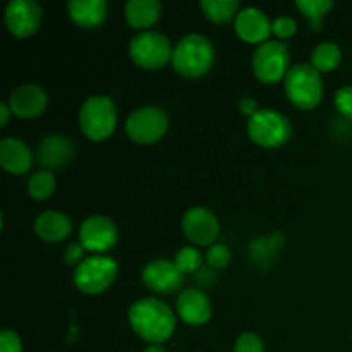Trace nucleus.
<instances>
[{
	"mask_svg": "<svg viewBox=\"0 0 352 352\" xmlns=\"http://www.w3.org/2000/svg\"><path fill=\"white\" fill-rule=\"evenodd\" d=\"M129 323L134 333H138L143 340L150 344H162L172 337L177 318L164 301L144 298L131 306Z\"/></svg>",
	"mask_w": 352,
	"mask_h": 352,
	"instance_id": "f257e3e1",
	"label": "nucleus"
},
{
	"mask_svg": "<svg viewBox=\"0 0 352 352\" xmlns=\"http://www.w3.org/2000/svg\"><path fill=\"white\" fill-rule=\"evenodd\" d=\"M215 62V48L212 41L198 33L186 34L172 54L174 71L184 78H201L210 72Z\"/></svg>",
	"mask_w": 352,
	"mask_h": 352,
	"instance_id": "f03ea898",
	"label": "nucleus"
},
{
	"mask_svg": "<svg viewBox=\"0 0 352 352\" xmlns=\"http://www.w3.org/2000/svg\"><path fill=\"white\" fill-rule=\"evenodd\" d=\"M79 127L91 141H105L117 127L116 103L107 95H93L79 110Z\"/></svg>",
	"mask_w": 352,
	"mask_h": 352,
	"instance_id": "7ed1b4c3",
	"label": "nucleus"
},
{
	"mask_svg": "<svg viewBox=\"0 0 352 352\" xmlns=\"http://www.w3.org/2000/svg\"><path fill=\"white\" fill-rule=\"evenodd\" d=\"M284 89L298 109L311 110L323 98L322 74L311 64L294 65L285 76Z\"/></svg>",
	"mask_w": 352,
	"mask_h": 352,
	"instance_id": "20e7f679",
	"label": "nucleus"
},
{
	"mask_svg": "<svg viewBox=\"0 0 352 352\" xmlns=\"http://www.w3.org/2000/svg\"><path fill=\"white\" fill-rule=\"evenodd\" d=\"M119 275V265L113 258L96 254L86 258L81 265L76 267L74 285L81 292L89 296H96L105 292L116 282Z\"/></svg>",
	"mask_w": 352,
	"mask_h": 352,
	"instance_id": "39448f33",
	"label": "nucleus"
},
{
	"mask_svg": "<svg viewBox=\"0 0 352 352\" xmlns=\"http://www.w3.org/2000/svg\"><path fill=\"white\" fill-rule=\"evenodd\" d=\"M291 122L280 112L260 109L248 122V136L263 148H278L291 138Z\"/></svg>",
	"mask_w": 352,
	"mask_h": 352,
	"instance_id": "423d86ee",
	"label": "nucleus"
},
{
	"mask_svg": "<svg viewBox=\"0 0 352 352\" xmlns=\"http://www.w3.org/2000/svg\"><path fill=\"white\" fill-rule=\"evenodd\" d=\"M172 54H174V48H172L170 40L157 31L138 33L129 43V55L134 64L148 71H157L164 67L168 60H172Z\"/></svg>",
	"mask_w": 352,
	"mask_h": 352,
	"instance_id": "0eeeda50",
	"label": "nucleus"
},
{
	"mask_svg": "<svg viewBox=\"0 0 352 352\" xmlns=\"http://www.w3.org/2000/svg\"><path fill=\"white\" fill-rule=\"evenodd\" d=\"M289 64H291V54L284 41H265L253 55L254 76L265 85H274L285 79L287 72L291 71Z\"/></svg>",
	"mask_w": 352,
	"mask_h": 352,
	"instance_id": "6e6552de",
	"label": "nucleus"
},
{
	"mask_svg": "<svg viewBox=\"0 0 352 352\" xmlns=\"http://www.w3.org/2000/svg\"><path fill=\"white\" fill-rule=\"evenodd\" d=\"M168 117L162 109L153 105L136 109L126 120V133L134 143L151 144L165 136Z\"/></svg>",
	"mask_w": 352,
	"mask_h": 352,
	"instance_id": "1a4fd4ad",
	"label": "nucleus"
},
{
	"mask_svg": "<svg viewBox=\"0 0 352 352\" xmlns=\"http://www.w3.org/2000/svg\"><path fill=\"white\" fill-rule=\"evenodd\" d=\"M119 239V229L112 219L103 215H93L82 222L79 229V243L86 251L102 254L112 250Z\"/></svg>",
	"mask_w": 352,
	"mask_h": 352,
	"instance_id": "9d476101",
	"label": "nucleus"
},
{
	"mask_svg": "<svg viewBox=\"0 0 352 352\" xmlns=\"http://www.w3.org/2000/svg\"><path fill=\"white\" fill-rule=\"evenodd\" d=\"M6 26L14 36L28 38L40 28L43 10L34 0H12L6 7Z\"/></svg>",
	"mask_w": 352,
	"mask_h": 352,
	"instance_id": "9b49d317",
	"label": "nucleus"
},
{
	"mask_svg": "<svg viewBox=\"0 0 352 352\" xmlns=\"http://www.w3.org/2000/svg\"><path fill=\"white\" fill-rule=\"evenodd\" d=\"M182 230L196 246H213L220 234V223L210 210L195 206L186 212L182 219Z\"/></svg>",
	"mask_w": 352,
	"mask_h": 352,
	"instance_id": "f8f14e48",
	"label": "nucleus"
},
{
	"mask_svg": "<svg viewBox=\"0 0 352 352\" xmlns=\"http://www.w3.org/2000/svg\"><path fill=\"white\" fill-rule=\"evenodd\" d=\"M141 278L150 291L158 292V294H170L184 284V274L179 270L174 261L165 260V258L150 261L144 267Z\"/></svg>",
	"mask_w": 352,
	"mask_h": 352,
	"instance_id": "ddd939ff",
	"label": "nucleus"
},
{
	"mask_svg": "<svg viewBox=\"0 0 352 352\" xmlns=\"http://www.w3.org/2000/svg\"><path fill=\"white\" fill-rule=\"evenodd\" d=\"M7 105L14 116L21 119H34L47 110L48 96L41 86L28 82L10 93Z\"/></svg>",
	"mask_w": 352,
	"mask_h": 352,
	"instance_id": "4468645a",
	"label": "nucleus"
},
{
	"mask_svg": "<svg viewBox=\"0 0 352 352\" xmlns=\"http://www.w3.org/2000/svg\"><path fill=\"white\" fill-rule=\"evenodd\" d=\"M175 309L179 318L192 327L205 325L212 318V302L208 296L199 289H184L179 294Z\"/></svg>",
	"mask_w": 352,
	"mask_h": 352,
	"instance_id": "2eb2a0df",
	"label": "nucleus"
},
{
	"mask_svg": "<svg viewBox=\"0 0 352 352\" xmlns=\"http://www.w3.org/2000/svg\"><path fill=\"white\" fill-rule=\"evenodd\" d=\"M234 26H236V33L239 34L241 40L248 41V43L261 45L268 41L270 34L274 33L267 14L256 7H248V9L241 10Z\"/></svg>",
	"mask_w": 352,
	"mask_h": 352,
	"instance_id": "dca6fc26",
	"label": "nucleus"
},
{
	"mask_svg": "<svg viewBox=\"0 0 352 352\" xmlns=\"http://www.w3.org/2000/svg\"><path fill=\"white\" fill-rule=\"evenodd\" d=\"M74 143L64 134H50L45 138L36 150V158L45 170L65 165L74 157Z\"/></svg>",
	"mask_w": 352,
	"mask_h": 352,
	"instance_id": "f3484780",
	"label": "nucleus"
},
{
	"mask_svg": "<svg viewBox=\"0 0 352 352\" xmlns=\"http://www.w3.org/2000/svg\"><path fill=\"white\" fill-rule=\"evenodd\" d=\"M0 165L10 174L23 175L33 165V153L24 141L17 138H3L0 141Z\"/></svg>",
	"mask_w": 352,
	"mask_h": 352,
	"instance_id": "a211bd4d",
	"label": "nucleus"
},
{
	"mask_svg": "<svg viewBox=\"0 0 352 352\" xmlns=\"http://www.w3.org/2000/svg\"><path fill=\"white\" fill-rule=\"evenodd\" d=\"M71 219L60 212H43L34 220V232L47 243H60L71 234Z\"/></svg>",
	"mask_w": 352,
	"mask_h": 352,
	"instance_id": "6ab92c4d",
	"label": "nucleus"
},
{
	"mask_svg": "<svg viewBox=\"0 0 352 352\" xmlns=\"http://www.w3.org/2000/svg\"><path fill=\"white\" fill-rule=\"evenodd\" d=\"M71 19L82 28H96L107 19L109 6L105 0H71L67 3Z\"/></svg>",
	"mask_w": 352,
	"mask_h": 352,
	"instance_id": "aec40b11",
	"label": "nucleus"
},
{
	"mask_svg": "<svg viewBox=\"0 0 352 352\" xmlns=\"http://www.w3.org/2000/svg\"><path fill=\"white\" fill-rule=\"evenodd\" d=\"M162 3L158 0H129L126 3V19L136 30H148L158 21Z\"/></svg>",
	"mask_w": 352,
	"mask_h": 352,
	"instance_id": "412c9836",
	"label": "nucleus"
},
{
	"mask_svg": "<svg viewBox=\"0 0 352 352\" xmlns=\"http://www.w3.org/2000/svg\"><path fill=\"white\" fill-rule=\"evenodd\" d=\"M201 10L210 21L217 24H226L237 17L239 2L237 0H201Z\"/></svg>",
	"mask_w": 352,
	"mask_h": 352,
	"instance_id": "4be33fe9",
	"label": "nucleus"
},
{
	"mask_svg": "<svg viewBox=\"0 0 352 352\" xmlns=\"http://www.w3.org/2000/svg\"><path fill=\"white\" fill-rule=\"evenodd\" d=\"M342 62V52L337 47L336 43H327L318 45L311 54V62L309 64L322 74V72H330L337 69Z\"/></svg>",
	"mask_w": 352,
	"mask_h": 352,
	"instance_id": "5701e85b",
	"label": "nucleus"
},
{
	"mask_svg": "<svg viewBox=\"0 0 352 352\" xmlns=\"http://www.w3.org/2000/svg\"><path fill=\"white\" fill-rule=\"evenodd\" d=\"M282 243H284V236H282V232H274L270 237L254 241V243L251 244V250H250L251 260L258 265L270 263L274 254H277V251L280 250Z\"/></svg>",
	"mask_w": 352,
	"mask_h": 352,
	"instance_id": "b1692460",
	"label": "nucleus"
},
{
	"mask_svg": "<svg viewBox=\"0 0 352 352\" xmlns=\"http://www.w3.org/2000/svg\"><path fill=\"white\" fill-rule=\"evenodd\" d=\"M57 188V181H55V175L52 174V170H40L36 174L31 175L30 182H28V192H30L31 198L34 199H48L55 192Z\"/></svg>",
	"mask_w": 352,
	"mask_h": 352,
	"instance_id": "393cba45",
	"label": "nucleus"
},
{
	"mask_svg": "<svg viewBox=\"0 0 352 352\" xmlns=\"http://www.w3.org/2000/svg\"><path fill=\"white\" fill-rule=\"evenodd\" d=\"M298 9L309 19V26L313 31H320L323 28V16L332 9V0H298Z\"/></svg>",
	"mask_w": 352,
	"mask_h": 352,
	"instance_id": "a878e982",
	"label": "nucleus"
},
{
	"mask_svg": "<svg viewBox=\"0 0 352 352\" xmlns=\"http://www.w3.org/2000/svg\"><path fill=\"white\" fill-rule=\"evenodd\" d=\"M174 263L177 265L179 270L182 274H195L201 268L203 265V254L199 253L196 248L192 246H184L177 254H175V260Z\"/></svg>",
	"mask_w": 352,
	"mask_h": 352,
	"instance_id": "bb28decb",
	"label": "nucleus"
},
{
	"mask_svg": "<svg viewBox=\"0 0 352 352\" xmlns=\"http://www.w3.org/2000/svg\"><path fill=\"white\" fill-rule=\"evenodd\" d=\"M230 260H232V253H230L226 244H213V246H210L208 253H206V263L212 268H217V270L226 268L230 263Z\"/></svg>",
	"mask_w": 352,
	"mask_h": 352,
	"instance_id": "cd10ccee",
	"label": "nucleus"
},
{
	"mask_svg": "<svg viewBox=\"0 0 352 352\" xmlns=\"http://www.w3.org/2000/svg\"><path fill=\"white\" fill-rule=\"evenodd\" d=\"M234 352H265V342L256 333L246 332L237 339Z\"/></svg>",
	"mask_w": 352,
	"mask_h": 352,
	"instance_id": "c85d7f7f",
	"label": "nucleus"
},
{
	"mask_svg": "<svg viewBox=\"0 0 352 352\" xmlns=\"http://www.w3.org/2000/svg\"><path fill=\"white\" fill-rule=\"evenodd\" d=\"M336 109L339 110L340 116L352 120V86H344L333 96Z\"/></svg>",
	"mask_w": 352,
	"mask_h": 352,
	"instance_id": "c756f323",
	"label": "nucleus"
},
{
	"mask_svg": "<svg viewBox=\"0 0 352 352\" xmlns=\"http://www.w3.org/2000/svg\"><path fill=\"white\" fill-rule=\"evenodd\" d=\"M272 31L275 33V36L285 40V38L294 36L296 31H298V23H296V21L289 16L277 17V19L272 23Z\"/></svg>",
	"mask_w": 352,
	"mask_h": 352,
	"instance_id": "7c9ffc66",
	"label": "nucleus"
},
{
	"mask_svg": "<svg viewBox=\"0 0 352 352\" xmlns=\"http://www.w3.org/2000/svg\"><path fill=\"white\" fill-rule=\"evenodd\" d=\"M0 352H23V342L14 330H2V333H0Z\"/></svg>",
	"mask_w": 352,
	"mask_h": 352,
	"instance_id": "2f4dec72",
	"label": "nucleus"
},
{
	"mask_svg": "<svg viewBox=\"0 0 352 352\" xmlns=\"http://www.w3.org/2000/svg\"><path fill=\"white\" fill-rule=\"evenodd\" d=\"M82 256H85V248H82L81 243H72L69 244L67 250L64 253V261L67 265H81Z\"/></svg>",
	"mask_w": 352,
	"mask_h": 352,
	"instance_id": "473e14b6",
	"label": "nucleus"
},
{
	"mask_svg": "<svg viewBox=\"0 0 352 352\" xmlns=\"http://www.w3.org/2000/svg\"><path fill=\"white\" fill-rule=\"evenodd\" d=\"M239 110H241V113H243V116H246V117H253L254 113L258 112V103L254 102L253 98H243L239 102Z\"/></svg>",
	"mask_w": 352,
	"mask_h": 352,
	"instance_id": "72a5a7b5",
	"label": "nucleus"
},
{
	"mask_svg": "<svg viewBox=\"0 0 352 352\" xmlns=\"http://www.w3.org/2000/svg\"><path fill=\"white\" fill-rule=\"evenodd\" d=\"M10 113H12V112H10L9 105H7V103H2V105H0V127L7 126Z\"/></svg>",
	"mask_w": 352,
	"mask_h": 352,
	"instance_id": "f704fd0d",
	"label": "nucleus"
},
{
	"mask_svg": "<svg viewBox=\"0 0 352 352\" xmlns=\"http://www.w3.org/2000/svg\"><path fill=\"white\" fill-rule=\"evenodd\" d=\"M144 352H167L164 349V346L162 344H151V346H148Z\"/></svg>",
	"mask_w": 352,
	"mask_h": 352,
	"instance_id": "c9c22d12",
	"label": "nucleus"
}]
</instances>
